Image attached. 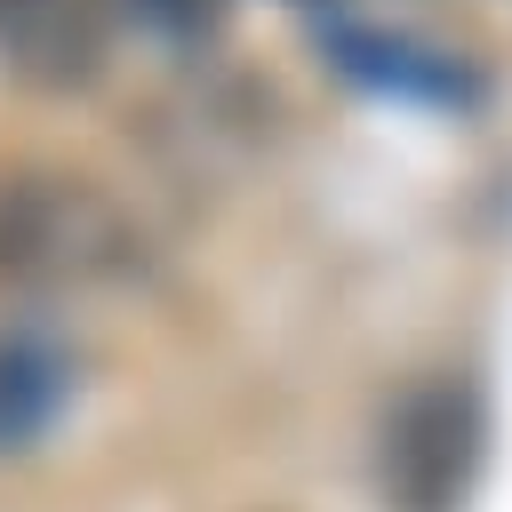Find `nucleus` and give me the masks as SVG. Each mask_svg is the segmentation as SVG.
<instances>
[{
    "mask_svg": "<svg viewBox=\"0 0 512 512\" xmlns=\"http://www.w3.org/2000/svg\"><path fill=\"white\" fill-rule=\"evenodd\" d=\"M144 256L136 216L72 168H0V280L32 296H72L128 280Z\"/></svg>",
    "mask_w": 512,
    "mask_h": 512,
    "instance_id": "obj_1",
    "label": "nucleus"
},
{
    "mask_svg": "<svg viewBox=\"0 0 512 512\" xmlns=\"http://www.w3.org/2000/svg\"><path fill=\"white\" fill-rule=\"evenodd\" d=\"M480 472V392L448 368L400 384L376 432V488L392 512H456Z\"/></svg>",
    "mask_w": 512,
    "mask_h": 512,
    "instance_id": "obj_2",
    "label": "nucleus"
},
{
    "mask_svg": "<svg viewBox=\"0 0 512 512\" xmlns=\"http://www.w3.org/2000/svg\"><path fill=\"white\" fill-rule=\"evenodd\" d=\"M112 8L104 0H0V64L24 88L72 96L104 72Z\"/></svg>",
    "mask_w": 512,
    "mask_h": 512,
    "instance_id": "obj_3",
    "label": "nucleus"
},
{
    "mask_svg": "<svg viewBox=\"0 0 512 512\" xmlns=\"http://www.w3.org/2000/svg\"><path fill=\"white\" fill-rule=\"evenodd\" d=\"M320 48H328L352 80H368V88H384V96H408V104H464V96H472V72H464L448 48H424V40L384 32V24H328Z\"/></svg>",
    "mask_w": 512,
    "mask_h": 512,
    "instance_id": "obj_4",
    "label": "nucleus"
},
{
    "mask_svg": "<svg viewBox=\"0 0 512 512\" xmlns=\"http://www.w3.org/2000/svg\"><path fill=\"white\" fill-rule=\"evenodd\" d=\"M72 352L48 328H8L0 336V456L32 448L56 432V416L72 408Z\"/></svg>",
    "mask_w": 512,
    "mask_h": 512,
    "instance_id": "obj_5",
    "label": "nucleus"
},
{
    "mask_svg": "<svg viewBox=\"0 0 512 512\" xmlns=\"http://www.w3.org/2000/svg\"><path fill=\"white\" fill-rule=\"evenodd\" d=\"M104 8L136 16V24L160 32V40H200V32H216V16H224V0H104Z\"/></svg>",
    "mask_w": 512,
    "mask_h": 512,
    "instance_id": "obj_6",
    "label": "nucleus"
},
{
    "mask_svg": "<svg viewBox=\"0 0 512 512\" xmlns=\"http://www.w3.org/2000/svg\"><path fill=\"white\" fill-rule=\"evenodd\" d=\"M312 8H320V0H312Z\"/></svg>",
    "mask_w": 512,
    "mask_h": 512,
    "instance_id": "obj_7",
    "label": "nucleus"
}]
</instances>
